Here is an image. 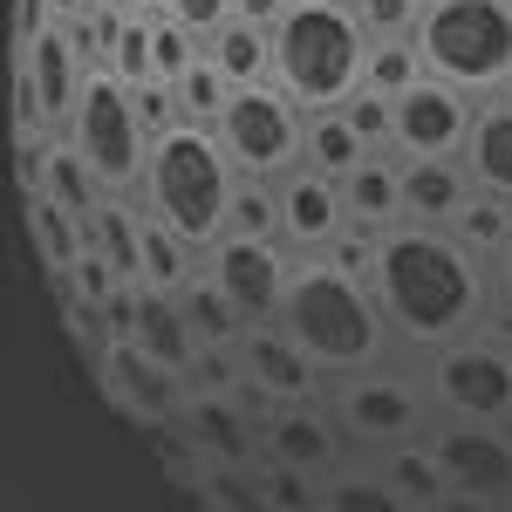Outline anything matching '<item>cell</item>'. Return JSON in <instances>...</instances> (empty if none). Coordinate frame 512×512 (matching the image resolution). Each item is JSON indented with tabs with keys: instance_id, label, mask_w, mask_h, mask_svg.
Returning a JSON list of instances; mask_svg holds the SVG:
<instances>
[{
	"instance_id": "6da1fadb",
	"label": "cell",
	"mask_w": 512,
	"mask_h": 512,
	"mask_svg": "<svg viewBox=\"0 0 512 512\" xmlns=\"http://www.w3.org/2000/svg\"><path fill=\"white\" fill-rule=\"evenodd\" d=\"M376 287L383 308L403 335L417 342H444L451 328H465L485 301L465 239H444L437 226H403L376 246Z\"/></svg>"
},
{
	"instance_id": "7a4b0ae2",
	"label": "cell",
	"mask_w": 512,
	"mask_h": 512,
	"mask_svg": "<svg viewBox=\"0 0 512 512\" xmlns=\"http://www.w3.org/2000/svg\"><path fill=\"white\" fill-rule=\"evenodd\" d=\"M369 28L342 0H294L274 21V89L301 110H342L369 76Z\"/></svg>"
},
{
	"instance_id": "3957f363",
	"label": "cell",
	"mask_w": 512,
	"mask_h": 512,
	"mask_svg": "<svg viewBox=\"0 0 512 512\" xmlns=\"http://www.w3.org/2000/svg\"><path fill=\"white\" fill-rule=\"evenodd\" d=\"M233 171L239 164L226 158L219 130L205 123H171L164 137H151V171H144V192L158 205V219L185 246H212V239L233 226Z\"/></svg>"
},
{
	"instance_id": "277c9868",
	"label": "cell",
	"mask_w": 512,
	"mask_h": 512,
	"mask_svg": "<svg viewBox=\"0 0 512 512\" xmlns=\"http://www.w3.org/2000/svg\"><path fill=\"white\" fill-rule=\"evenodd\" d=\"M417 48L458 89H512V0H424Z\"/></svg>"
},
{
	"instance_id": "5b68a950",
	"label": "cell",
	"mask_w": 512,
	"mask_h": 512,
	"mask_svg": "<svg viewBox=\"0 0 512 512\" xmlns=\"http://www.w3.org/2000/svg\"><path fill=\"white\" fill-rule=\"evenodd\" d=\"M69 144L76 158L96 171L103 192H137L144 171H151V130H144V110H137V89L117 76V69H89L76 96V117H69Z\"/></svg>"
},
{
	"instance_id": "8992f818",
	"label": "cell",
	"mask_w": 512,
	"mask_h": 512,
	"mask_svg": "<svg viewBox=\"0 0 512 512\" xmlns=\"http://www.w3.org/2000/svg\"><path fill=\"white\" fill-rule=\"evenodd\" d=\"M280 315H287V335L315 355V362H328V369H362V362H376V342H383L376 308H369L362 287H355L349 274H335V267H308V274L287 280Z\"/></svg>"
},
{
	"instance_id": "52a82bcc",
	"label": "cell",
	"mask_w": 512,
	"mask_h": 512,
	"mask_svg": "<svg viewBox=\"0 0 512 512\" xmlns=\"http://www.w3.org/2000/svg\"><path fill=\"white\" fill-rule=\"evenodd\" d=\"M212 130H219L226 158L239 164V178H287L294 158L308 151V123H301V110L280 96L274 82L233 89V103L219 110Z\"/></svg>"
},
{
	"instance_id": "ba28073f",
	"label": "cell",
	"mask_w": 512,
	"mask_h": 512,
	"mask_svg": "<svg viewBox=\"0 0 512 512\" xmlns=\"http://www.w3.org/2000/svg\"><path fill=\"white\" fill-rule=\"evenodd\" d=\"M472 117L478 110L458 96V82H444V76L410 82L396 96V151H410V158H458L465 137H472Z\"/></svg>"
},
{
	"instance_id": "9c48e42d",
	"label": "cell",
	"mask_w": 512,
	"mask_h": 512,
	"mask_svg": "<svg viewBox=\"0 0 512 512\" xmlns=\"http://www.w3.org/2000/svg\"><path fill=\"white\" fill-rule=\"evenodd\" d=\"M212 280L233 294V308L246 321L274 315L280 301H287V274H280V253H274L267 233H239L233 226V233L212 246Z\"/></svg>"
},
{
	"instance_id": "30bf717a",
	"label": "cell",
	"mask_w": 512,
	"mask_h": 512,
	"mask_svg": "<svg viewBox=\"0 0 512 512\" xmlns=\"http://www.w3.org/2000/svg\"><path fill=\"white\" fill-rule=\"evenodd\" d=\"M21 69L35 76V96H41V110H48V123L76 117V96H82V82H89V69H82V48H76V28L69 21L41 28L21 48Z\"/></svg>"
},
{
	"instance_id": "8fae6325",
	"label": "cell",
	"mask_w": 512,
	"mask_h": 512,
	"mask_svg": "<svg viewBox=\"0 0 512 512\" xmlns=\"http://www.w3.org/2000/svg\"><path fill=\"white\" fill-rule=\"evenodd\" d=\"M437 396L465 417H499L512 410V362L492 349H451L437 362Z\"/></svg>"
},
{
	"instance_id": "7c38bea8",
	"label": "cell",
	"mask_w": 512,
	"mask_h": 512,
	"mask_svg": "<svg viewBox=\"0 0 512 512\" xmlns=\"http://www.w3.org/2000/svg\"><path fill=\"white\" fill-rule=\"evenodd\" d=\"M280 226L287 239H301V246H321V239L342 233V219H349V192H342V178H328V171H287V185H280Z\"/></svg>"
},
{
	"instance_id": "4fadbf2b",
	"label": "cell",
	"mask_w": 512,
	"mask_h": 512,
	"mask_svg": "<svg viewBox=\"0 0 512 512\" xmlns=\"http://www.w3.org/2000/svg\"><path fill=\"white\" fill-rule=\"evenodd\" d=\"M472 205V178L458 171L451 158H410L403 164V212L417 226H444Z\"/></svg>"
},
{
	"instance_id": "5bb4252c",
	"label": "cell",
	"mask_w": 512,
	"mask_h": 512,
	"mask_svg": "<svg viewBox=\"0 0 512 512\" xmlns=\"http://www.w3.org/2000/svg\"><path fill=\"white\" fill-rule=\"evenodd\" d=\"M465 171H472L478 192L512 198V96H492L472 117V137H465Z\"/></svg>"
},
{
	"instance_id": "9a60e30c",
	"label": "cell",
	"mask_w": 512,
	"mask_h": 512,
	"mask_svg": "<svg viewBox=\"0 0 512 512\" xmlns=\"http://www.w3.org/2000/svg\"><path fill=\"white\" fill-rule=\"evenodd\" d=\"M437 465L458 478L465 492H512V451L499 437H478V431H451L437 444Z\"/></svg>"
},
{
	"instance_id": "2e32d148",
	"label": "cell",
	"mask_w": 512,
	"mask_h": 512,
	"mask_svg": "<svg viewBox=\"0 0 512 512\" xmlns=\"http://www.w3.org/2000/svg\"><path fill=\"white\" fill-rule=\"evenodd\" d=\"M205 55L226 69V82H233V89L274 82V28H260V21H246V14H233V21L212 35V48H205Z\"/></svg>"
},
{
	"instance_id": "e0dca14e",
	"label": "cell",
	"mask_w": 512,
	"mask_h": 512,
	"mask_svg": "<svg viewBox=\"0 0 512 512\" xmlns=\"http://www.w3.org/2000/svg\"><path fill=\"white\" fill-rule=\"evenodd\" d=\"M342 192H349V219H362V226H390L396 212H403V164L362 158L349 178H342Z\"/></svg>"
},
{
	"instance_id": "ac0fdd59",
	"label": "cell",
	"mask_w": 512,
	"mask_h": 512,
	"mask_svg": "<svg viewBox=\"0 0 512 512\" xmlns=\"http://www.w3.org/2000/svg\"><path fill=\"white\" fill-rule=\"evenodd\" d=\"M130 335L158 355L164 369L198 362V355H192V321H185V308H171L164 294H137V328H130Z\"/></svg>"
},
{
	"instance_id": "d6986e66",
	"label": "cell",
	"mask_w": 512,
	"mask_h": 512,
	"mask_svg": "<svg viewBox=\"0 0 512 512\" xmlns=\"http://www.w3.org/2000/svg\"><path fill=\"white\" fill-rule=\"evenodd\" d=\"M362 158H369V137L349 123V110H315V117H308V164H315V171L349 178Z\"/></svg>"
},
{
	"instance_id": "ffe728a7",
	"label": "cell",
	"mask_w": 512,
	"mask_h": 512,
	"mask_svg": "<svg viewBox=\"0 0 512 512\" xmlns=\"http://www.w3.org/2000/svg\"><path fill=\"white\" fill-rule=\"evenodd\" d=\"M35 192H48L55 205H69L82 226H96V212H103V205H96V171L76 158V144H62V151H48V158H41Z\"/></svg>"
},
{
	"instance_id": "44dd1931",
	"label": "cell",
	"mask_w": 512,
	"mask_h": 512,
	"mask_svg": "<svg viewBox=\"0 0 512 512\" xmlns=\"http://www.w3.org/2000/svg\"><path fill=\"white\" fill-rule=\"evenodd\" d=\"M349 424L362 437H396L417 424V396L396 390V383H362V390L349 396Z\"/></svg>"
},
{
	"instance_id": "7402d4cb",
	"label": "cell",
	"mask_w": 512,
	"mask_h": 512,
	"mask_svg": "<svg viewBox=\"0 0 512 512\" xmlns=\"http://www.w3.org/2000/svg\"><path fill=\"white\" fill-rule=\"evenodd\" d=\"M431 69H424V48H417V35H383L369 41V76H362V89H383V96H403L410 82H424Z\"/></svg>"
},
{
	"instance_id": "603a6c76",
	"label": "cell",
	"mask_w": 512,
	"mask_h": 512,
	"mask_svg": "<svg viewBox=\"0 0 512 512\" xmlns=\"http://www.w3.org/2000/svg\"><path fill=\"white\" fill-rule=\"evenodd\" d=\"M110 69H117L130 89H151V82H158V21L123 14L117 21V48H110Z\"/></svg>"
},
{
	"instance_id": "cb8c5ba5",
	"label": "cell",
	"mask_w": 512,
	"mask_h": 512,
	"mask_svg": "<svg viewBox=\"0 0 512 512\" xmlns=\"http://www.w3.org/2000/svg\"><path fill=\"white\" fill-rule=\"evenodd\" d=\"M301 355H308V349H301L294 335H287V342H274V335H253V342H246V369H253L267 390L301 396V390H308V362H301Z\"/></svg>"
},
{
	"instance_id": "d4e9b609",
	"label": "cell",
	"mask_w": 512,
	"mask_h": 512,
	"mask_svg": "<svg viewBox=\"0 0 512 512\" xmlns=\"http://www.w3.org/2000/svg\"><path fill=\"white\" fill-rule=\"evenodd\" d=\"M171 89H178V110H185L192 123H219V110L233 103V82H226V69H219L212 55H198Z\"/></svg>"
},
{
	"instance_id": "484cf974",
	"label": "cell",
	"mask_w": 512,
	"mask_h": 512,
	"mask_svg": "<svg viewBox=\"0 0 512 512\" xmlns=\"http://www.w3.org/2000/svg\"><path fill=\"white\" fill-rule=\"evenodd\" d=\"M28 226H35V239L48 246V267H76L82 260V239H76V212L69 205H55L48 192H28Z\"/></svg>"
},
{
	"instance_id": "4316f807",
	"label": "cell",
	"mask_w": 512,
	"mask_h": 512,
	"mask_svg": "<svg viewBox=\"0 0 512 512\" xmlns=\"http://www.w3.org/2000/svg\"><path fill=\"white\" fill-rule=\"evenodd\" d=\"M178 308H185V321H192L198 335H212V342H226L239 321H246L219 280H185V301H178Z\"/></svg>"
},
{
	"instance_id": "83f0119b",
	"label": "cell",
	"mask_w": 512,
	"mask_h": 512,
	"mask_svg": "<svg viewBox=\"0 0 512 512\" xmlns=\"http://www.w3.org/2000/svg\"><path fill=\"white\" fill-rule=\"evenodd\" d=\"M110 362H117V383H123L130 396H137L144 410H171V383H164L158 355L144 349V342H123V349L110 355Z\"/></svg>"
},
{
	"instance_id": "f1b7e54d",
	"label": "cell",
	"mask_w": 512,
	"mask_h": 512,
	"mask_svg": "<svg viewBox=\"0 0 512 512\" xmlns=\"http://www.w3.org/2000/svg\"><path fill=\"white\" fill-rule=\"evenodd\" d=\"M451 226H458V239H465L472 253H499V246L512 239V198H492V192H485V198H472Z\"/></svg>"
},
{
	"instance_id": "f546056e",
	"label": "cell",
	"mask_w": 512,
	"mask_h": 512,
	"mask_svg": "<svg viewBox=\"0 0 512 512\" xmlns=\"http://www.w3.org/2000/svg\"><path fill=\"white\" fill-rule=\"evenodd\" d=\"M96 239H103V260H110V274H123V280L144 274V233L123 219L117 205H103V212H96Z\"/></svg>"
},
{
	"instance_id": "4dcf8cb0",
	"label": "cell",
	"mask_w": 512,
	"mask_h": 512,
	"mask_svg": "<svg viewBox=\"0 0 512 512\" xmlns=\"http://www.w3.org/2000/svg\"><path fill=\"white\" fill-rule=\"evenodd\" d=\"M144 280L151 287H185L192 280V267H185V239L171 233V226H144Z\"/></svg>"
},
{
	"instance_id": "1f68e13d",
	"label": "cell",
	"mask_w": 512,
	"mask_h": 512,
	"mask_svg": "<svg viewBox=\"0 0 512 512\" xmlns=\"http://www.w3.org/2000/svg\"><path fill=\"white\" fill-rule=\"evenodd\" d=\"M274 451L294 458V465H321V458H328V431H321L315 417H280L274 424Z\"/></svg>"
},
{
	"instance_id": "d6a6232c",
	"label": "cell",
	"mask_w": 512,
	"mask_h": 512,
	"mask_svg": "<svg viewBox=\"0 0 512 512\" xmlns=\"http://www.w3.org/2000/svg\"><path fill=\"white\" fill-rule=\"evenodd\" d=\"M362 14V28L383 41V35H417V21H424V0H362L355 7Z\"/></svg>"
},
{
	"instance_id": "836d02e7",
	"label": "cell",
	"mask_w": 512,
	"mask_h": 512,
	"mask_svg": "<svg viewBox=\"0 0 512 512\" xmlns=\"http://www.w3.org/2000/svg\"><path fill=\"white\" fill-rule=\"evenodd\" d=\"M192 424H198V437H205L219 458H246V431L233 424V410H226V403H198Z\"/></svg>"
},
{
	"instance_id": "e575fe53",
	"label": "cell",
	"mask_w": 512,
	"mask_h": 512,
	"mask_svg": "<svg viewBox=\"0 0 512 512\" xmlns=\"http://www.w3.org/2000/svg\"><path fill=\"white\" fill-rule=\"evenodd\" d=\"M164 14H171L178 28H192V35L212 41V35H219V28L239 14V0H164Z\"/></svg>"
},
{
	"instance_id": "d590c367",
	"label": "cell",
	"mask_w": 512,
	"mask_h": 512,
	"mask_svg": "<svg viewBox=\"0 0 512 512\" xmlns=\"http://www.w3.org/2000/svg\"><path fill=\"white\" fill-rule=\"evenodd\" d=\"M198 62V48H192V28H178L171 14L158 21V82H178L185 69Z\"/></svg>"
},
{
	"instance_id": "8d00e7d4",
	"label": "cell",
	"mask_w": 512,
	"mask_h": 512,
	"mask_svg": "<svg viewBox=\"0 0 512 512\" xmlns=\"http://www.w3.org/2000/svg\"><path fill=\"white\" fill-rule=\"evenodd\" d=\"M390 472H396V485H403V492H417V499H437V472H444V465L417 458V451H403Z\"/></svg>"
},
{
	"instance_id": "74e56055",
	"label": "cell",
	"mask_w": 512,
	"mask_h": 512,
	"mask_svg": "<svg viewBox=\"0 0 512 512\" xmlns=\"http://www.w3.org/2000/svg\"><path fill=\"white\" fill-rule=\"evenodd\" d=\"M274 219H280V205L267 192H239L233 198V226H239V233H267Z\"/></svg>"
},
{
	"instance_id": "f35d334b",
	"label": "cell",
	"mask_w": 512,
	"mask_h": 512,
	"mask_svg": "<svg viewBox=\"0 0 512 512\" xmlns=\"http://www.w3.org/2000/svg\"><path fill=\"white\" fill-rule=\"evenodd\" d=\"M328 267L362 280V267H376V246H369V239H328Z\"/></svg>"
},
{
	"instance_id": "ab89813d",
	"label": "cell",
	"mask_w": 512,
	"mask_h": 512,
	"mask_svg": "<svg viewBox=\"0 0 512 512\" xmlns=\"http://www.w3.org/2000/svg\"><path fill=\"white\" fill-rule=\"evenodd\" d=\"M335 512H403V506L376 485H335Z\"/></svg>"
},
{
	"instance_id": "60d3db41",
	"label": "cell",
	"mask_w": 512,
	"mask_h": 512,
	"mask_svg": "<svg viewBox=\"0 0 512 512\" xmlns=\"http://www.w3.org/2000/svg\"><path fill=\"white\" fill-rule=\"evenodd\" d=\"M219 499H226L233 512H267V506H260V492H253V485H239V478H219Z\"/></svg>"
},
{
	"instance_id": "b9f144b4",
	"label": "cell",
	"mask_w": 512,
	"mask_h": 512,
	"mask_svg": "<svg viewBox=\"0 0 512 512\" xmlns=\"http://www.w3.org/2000/svg\"><path fill=\"white\" fill-rule=\"evenodd\" d=\"M287 7H294V0H239V14H246V21H260V28H274Z\"/></svg>"
},
{
	"instance_id": "7bdbcfd3",
	"label": "cell",
	"mask_w": 512,
	"mask_h": 512,
	"mask_svg": "<svg viewBox=\"0 0 512 512\" xmlns=\"http://www.w3.org/2000/svg\"><path fill=\"white\" fill-rule=\"evenodd\" d=\"M274 499H280V506H294V512H308V485H294L287 472H274Z\"/></svg>"
},
{
	"instance_id": "ee69618b",
	"label": "cell",
	"mask_w": 512,
	"mask_h": 512,
	"mask_svg": "<svg viewBox=\"0 0 512 512\" xmlns=\"http://www.w3.org/2000/svg\"><path fill=\"white\" fill-rule=\"evenodd\" d=\"M499 274H506V294H512V239L499 246Z\"/></svg>"
},
{
	"instance_id": "f6af8a7d",
	"label": "cell",
	"mask_w": 512,
	"mask_h": 512,
	"mask_svg": "<svg viewBox=\"0 0 512 512\" xmlns=\"http://www.w3.org/2000/svg\"><path fill=\"white\" fill-rule=\"evenodd\" d=\"M444 512H485L478 499H444Z\"/></svg>"
},
{
	"instance_id": "bcb514c9",
	"label": "cell",
	"mask_w": 512,
	"mask_h": 512,
	"mask_svg": "<svg viewBox=\"0 0 512 512\" xmlns=\"http://www.w3.org/2000/svg\"><path fill=\"white\" fill-rule=\"evenodd\" d=\"M89 7H103V14H123V0H89Z\"/></svg>"
},
{
	"instance_id": "7dc6e473",
	"label": "cell",
	"mask_w": 512,
	"mask_h": 512,
	"mask_svg": "<svg viewBox=\"0 0 512 512\" xmlns=\"http://www.w3.org/2000/svg\"><path fill=\"white\" fill-rule=\"evenodd\" d=\"M342 7H362V0H342Z\"/></svg>"
}]
</instances>
